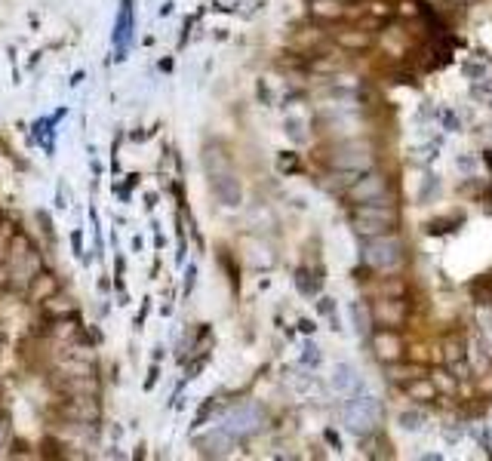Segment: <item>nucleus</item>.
Wrapping results in <instances>:
<instances>
[{
    "instance_id": "39448f33",
    "label": "nucleus",
    "mask_w": 492,
    "mask_h": 461,
    "mask_svg": "<svg viewBox=\"0 0 492 461\" xmlns=\"http://www.w3.org/2000/svg\"><path fill=\"white\" fill-rule=\"evenodd\" d=\"M261 425H265V412H261L255 403L234 406V409L225 415V421H222V427H225V431L231 433L234 440L249 437V433H255Z\"/></svg>"
},
{
    "instance_id": "7ed1b4c3",
    "label": "nucleus",
    "mask_w": 492,
    "mask_h": 461,
    "mask_svg": "<svg viewBox=\"0 0 492 461\" xmlns=\"http://www.w3.org/2000/svg\"><path fill=\"white\" fill-rule=\"evenodd\" d=\"M330 163L336 169H342V173H366V169H372V163H376V148H372V142H366V138H345V142H339L336 148H332L330 154Z\"/></svg>"
},
{
    "instance_id": "f03ea898",
    "label": "nucleus",
    "mask_w": 492,
    "mask_h": 461,
    "mask_svg": "<svg viewBox=\"0 0 492 461\" xmlns=\"http://www.w3.org/2000/svg\"><path fill=\"white\" fill-rule=\"evenodd\" d=\"M363 261L378 274H394L403 265V243L394 234H378L363 240Z\"/></svg>"
},
{
    "instance_id": "6ab92c4d",
    "label": "nucleus",
    "mask_w": 492,
    "mask_h": 461,
    "mask_svg": "<svg viewBox=\"0 0 492 461\" xmlns=\"http://www.w3.org/2000/svg\"><path fill=\"white\" fill-rule=\"evenodd\" d=\"M286 136L292 138V142H305V120H301V117H286Z\"/></svg>"
},
{
    "instance_id": "0eeeda50",
    "label": "nucleus",
    "mask_w": 492,
    "mask_h": 461,
    "mask_svg": "<svg viewBox=\"0 0 492 461\" xmlns=\"http://www.w3.org/2000/svg\"><path fill=\"white\" fill-rule=\"evenodd\" d=\"M209 191H213V197L222 206H240L244 203V188H240V179L234 175L231 167L209 173Z\"/></svg>"
},
{
    "instance_id": "6e6552de",
    "label": "nucleus",
    "mask_w": 492,
    "mask_h": 461,
    "mask_svg": "<svg viewBox=\"0 0 492 461\" xmlns=\"http://www.w3.org/2000/svg\"><path fill=\"white\" fill-rule=\"evenodd\" d=\"M372 320L378 323V326L385 329H394V326H403L406 320V305L400 299H391V295H385V299H378L376 305L370 308Z\"/></svg>"
},
{
    "instance_id": "aec40b11",
    "label": "nucleus",
    "mask_w": 492,
    "mask_h": 461,
    "mask_svg": "<svg viewBox=\"0 0 492 461\" xmlns=\"http://www.w3.org/2000/svg\"><path fill=\"white\" fill-rule=\"evenodd\" d=\"M422 425H425V415L416 409L400 415V427H403V431H422Z\"/></svg>"
},
{
    "instance_id": "f257e3e1",
    "label": "nucleus",
    "mask_w": 492,
    "mask_h": 461,
    "mask_svg": "<svg viewBox=\"0 0 492 461\" xmlns=\"http://www.w3.org/2000/svg\"><path fill=\"white\" fill-rule=\"evenodd\" d=\"M397 225H400V213L394 203H382V200L357 203V209H354V231L363 240L378 237V234H391Z\"/></svg>"
},
{
    "instance_id": "412c9836",
    "label": "nucleus",
    "mask_w": 492,
    "mask_h": 461,
    "mask_svg": "<svg viewBox=\"0 0 492 461\" xmlns=\"http://www.w3.org/2000/svg\"><path fill=\"white\" fill-rule=\"evenodd\" d=\"M418 372H422V369H418V366H400V369H394V375H391V378L409 381V378H418Z\"/></svg>"
},
{
    "instance_id": "2eb2a0df",
    "label": "nucleus",
    "mask_w": 492,
    "mask_h": 461,
    "mask_svg": "<svg viewBox=\"0 0 492 461\" xmlns=\"http://www.w3.org/2000/svg\"><path fill=\"white\" fill-rule=\"evenodd\" d=\"M336 43L342 46V50H347V52H360V50H366V46L372 43V34L370 31H342V34L336 37Z\"/></svg>"
},
{
    "instance_id": "1a4fd4ad",
    "label": "nucleus",
    "mask_w": 492,
    "mask_h": 461,
    "mask_svg": "<svg viewBox=\"0 0 492 461\" xmlns=\"http://www.w3.org/2000/svg\"><path fill=\"white\" fill-rule=\"evenodd\" d=\"M372 351H376V357L382 360V363H397V360L403 357V339H400L394 329H378V332L372 335Z\"/></svg>"
},
{
    "instance_id": "dca6fc26",
    "label": "nucleus",
    "mask_w": 492,
    "mask_h": 461,
    "mask_svg": "<svg viewBox=\"0 0 492 461\" xmlns=\"http://www.w3.org/2000/svg\"><path fill=\"white\" fill-rule=\"evenodd\" d=\"M311 12L317 19H342L345 16V6L339 3V0H314Z\"/></svg>"
},
{
    "instance_id": "f3484780",
    "label": "nucleus",
    "mask_w": 492,
    "mask_h": 461,
    "mask_svg": "<svg viewBox=\"0 0 492 461\" xmlns=\"http://www.w3.org/2000/svg\"><path fill=\"white\" fill-rule=\"evenodd\" d=\"M249 261H253L255 268H271L274 265L271 246H265V243H249Z\"/></svg>"
},
{
    "instance_id": "9d476101",
    "label": "nucleus",
    "mask_w": 492,
    "mask_h": 461,
    "mask_svg": "<svg viewBox=\"0 0 492 461\" xmlns=\"http://www.w3.org/2000/svg\"><path fill=\"white\" fill-rule=\"evenodd\" d=\"M34 268H37V259H34V249H28L25 240H16L12 243V253H10V274L16 280H34Z\"/></svg>"
},
{
    "instance_id": "423d86ee",
    "label": "nucleus",
    "mask_w": 492,
    "mask_h": 461,
    "mask_svg": "<svg viewBox=\"0 0 492 461\" xmlns=\"http://www.w3.org/2000/svg\"><path fill=\"white\" fill-rule=\"evenodd\" d=\"M388 194V179H385L382 173H372V169H366L360 179L351 182V188H347V200L351 203H376L382 200V197Z\"/></svg>"
},
{
    "instance_id": "ddd939ff",
    "label": "nucleus",
    "mask_w": 492,
    "mask_h": 461,
    "mask_svg": "<svg viewBox=\"0 0 492 461\" xmlns=\"http://www.w3.org/2000/svg\"><path fill=\"white\" fill-rule=\"evenodd\" d=\"M332 387H336L339 394H351L360 387V375L357 369H354L351 363H339L336 372H332Z\"/></svg>"
},
{
    "instance_id": "20e7f679",
    "label": "nucleus",
    "mask_w": 492,
    "mask_h": 461,
    "mask_svg": "<svg viewBox=\"0 0 492 461\" xmlns=\"http://www.w3.org/2000/svg\"><path fill=\"white\" fill-rule=\"evenodd\" d=\"M342 418H345V427L354 437H370V433H376L378 425H382V403H378L376 397H357L345 406Z\"/></svg>"
},
{
    "instance_id": "5701e85b",
    "label": "nucleus",
    "mask_w": 492,
    "mask_h": 461,
    "mask_svg": "<svg viewBox=\"0 0 492 461\" xmlns=\"http://www.w3.org/2000/svg\"><path fill=\"white\" fill-rule=\"evenodd\" d=\"M292 167H295V160H292L290 154H286V157H280V169H292Z\"/></svg>"
},
{
    "instance_id": "4468645a",
    "label": "nucleus",
    "mask_w": 492,
    "mask_h": 461,
    "mask_svg": "<svg viewBox=\"0 0 492 461\" xmlns=\"http://www.w3.org/2000/svg\"><path fill=\"white\" fill-rule=\"evenodd\" d=\"M406 397L418 400V403H428V400L437 397V385L428 378H422V375H418V378H409L406 381Z\"/></svg>"
},
{
    "instance_id": "f8f14e48",
    "label": "nucleus",
    "mask_w": 492,
    "mask_h": 461,
    "mask_svg": "<svg viewBox=\"0 0 492 461\" xmlns=\"http://www.w3.org/2000/svg\"><path fill=\"white\" fill-rule=\"evenodd\" d=\"M133 34V0H123L120 16H117V28H114V43L117 52L127 50V37Z\"/></svg>"
},
{
    "instance_id": "4be33fe9",
    "label": "nucleus",
    "mask_w": 492,
    "mask_h": 461,
    "mask_svg": "<svg viewBox=\"0 0 492 461\" xmlns=\"http://www.w3.org/2000/svg\"><path fill=\"white\" fill-rule=\"evenodd\" d=\"M301 360H305V363H311V366H317V363H320L317 345H305V354H301Z\"/></svg>"
},
{
    "instance_id": "9b49d317",
    "label": "nucleus",
    "mask_w": 492,
    "mask_h": 461,
    "mask_svg": "<svg viewBox=\"0 0 492 461\" xmlns=\"http://www.w3.org/2000/svg\"><path fill=\"white\" fill-rule=\"evenodd\" d=\"M197 446H200L203 455H228L231 446H234V437L225 431V427H219V431L203 433V437L197 440Z\"/></svg>"
},
{
    "instance_id": "a211bd4d",
    "label": "nucleus",
    "mask_w": 492,
    "mask_h": 461,
    "mask_svg": "<svg viewBox=\"0 0 492 461\" xmlns=\"http://www.w3.org/2000/svg\"><path fill=\"white\" fill-rule=\"evenodd\" d=\"M443 360H446V363H462V360H464V341L462 339H449V341H446V354H443Z\"/></svg>"
}]
</instances>
